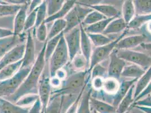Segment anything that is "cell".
Instances as JSON below:
<instances>
[{"instance_id":"obj_1","label":"cell","mask_w":151,"mask_h":113,"mask_svg":"<svg viewBox=\"0 0 151 113\" xmlns=\"http://www.w3.org/2000/svg\"><path fill=\"white\" fill-rule=\"evenodd\" d=\"M46 41L44 43L41 50L36 58V61L32 66L31 69L21 84L19 89L12 96L5 98L15 104L23 96L30 94H38V85L46 64L45 58Z\"/></svg>"},{"instance_id":"obj_2","label":"cell","mask_w":151,"mask_h":113,"mask_svg":"<svg viewBox=\"0 0 151 113\" xmlns=\"http://www.w3.org/2000/svg\"><path fill=\"white\" fill-rule=\"evenodd\" d=\"M90 73L88 70L81 71L67 77L62 82L59 89L51 92V94L79 95L88 84L89 78L91 77L89 75Z\"/></svg>"},{"instance_id":"obj_3","label":"cell","mask_w":151,"mask_h":113,"mask_svg":"<svg viewBox=\"0 0 151 113\" xmlns=\"http://www.w3.org/2000/svg\"><path fill=\"white\" fill-rule=\"evenodd\" d=\"M69 61V53L63 34L48 61L51 78L55 77L57 72L62 69Z\"/></svg>"},{"instance_id":"obj_4","label":"cell","mask_w":151,"mask_h":113,"mask_svg":"<svg viewBox=\"0 0 151 113\" xmlns=\"http://www.w3.org/2000/svg\"><path fill=\"white\" fill-rule=\"evenodd\" d=\"M31 67L21 69L12 78L0 82V97L7 98L13 95L24 82Z\"/></svg>"},{"instance_id":"obj_5","label":"cell","mask_w":151,"mask_h":113,"mask_svg":"<svg viewBox=\"0 0 151 113\" xmlns=\"http://www.w3.org/2000/svg\"><path fill=\"white\" fill-rule=\"evenodd\" d=\"M93 10L91 8L82 6L76 2L75 6L64 18L66 21L67 25L63 33L65 34L81 25L86 16Z\"/></svg>"},{"instance_id":"obj_6","label":"cell","mask_w":151,"mask_h":113,"mask_svg":"<svg viewBox=\"0 0 151 113\" xmlns=\"http://www.w3.org/2000/svg\"><path fill=\"white\" fill-rule=\"evenodd\" d=\"M127 30H126L125 31L123 32L119 38L113 40L111 43L104 45L103 46L96 47L93 51L90 60L89 67L88 70V72H91L95 66L107 59V57L110 56L118 42L125 36L127 32Z\"/></svg>"},{"instance_id":"obj_7","label":"cell","mask_w":151,"mask_h":113,"mask_svg":"<svg viewBox=\"0 0 151 113\" xmlns=\"http://www.w3.org/2000/svg\"><path fill=\"white\" fill-rule=\"evenodd\" d=\"M51 78L49 69V62H46L44 71L40 79L38 85V95L41 101L42 110L47 106L51 94Z\"/></svg>"},{"instance_id":"obj_8","label":"cell","mask_w":151,"mask_h":113,"mask_svg":"<svg viewBox=\"0 0 151 113\" xmlns=\"http://www.w3.org/2000/svg\"><path fill=\"white\" fill-rule=\"evenodd\" d=\"M117 56L125 61L138 65L145 71L151 66V56L145 53L131 50H116Z\"/></svg>"},{"instance_id":"obj_9","label":"cell","mask_w":151,"mask_h":113,"mask_svg":"<svg viewBox=\"0 0 151 113\" xmlns=\"http://www.w3.org/2000/svg\"><path fill=\"white\" fill-rule=\"evenodd\" d=\"M64 36L69 53V61L71 62L81 51V31L80 25L64 34Z\"/></svg>"},{"instance_id":"obj_10","label":"cell","mask_w":151,"mask_h":113,"mask_svg":"<svg viewBox=\"0 0 151 113\" xmlns=\"http://www.w3.org/2000/svg\"><path fill=\"white\" fill-rule=\"evenodd\" d=\"M25 50V43H20L14 46L13 48L0 58V71L7 66L22 59Z\"/></svg>"},{"instance_id":"obj_11","label":"cell","mask_w":151,"mask_h":113,"mask_svg":"<svg viewBox=\"0 0 151 113\" xmlns=\"http://www.w3.org/2000/svg\"><path fill=\"white\" fill-rule=\"evenodd\" d=\"M25 43V50L21 69L31 67L36 61L35 43L31 32L28 31Z\"/></svg>"},{"instance_id":"obj_12","label":"cell","mask_w":151,"mask_h":113,"mask_svg":"<svg viewBox=\"0 0 151 113\" xmlns=\"http://www.w3.org/2000/svg\"><path fill=\"white\" fill-rule=\"evenodd\" d=\"M110 62L107 69V75L108 78H113L119 80L122 72L126 66V61L117 56L116 50L110 54Z\"/></svg>"},{"instance_id":"obj_13","label":"cell","mask_w":151,"mask_h":113,"mask_svg":"<svg viewBox=\"0 0 151 113\" xmlns=\"http://www.w3.org/2000/svg\"><path fill=\"white\" fill-rule=\"evenodd\" d=\"M30 2L31 1H28L27 4L23 5L18 12L15 15L13 26L14 36H18L22 32L24 31L25 20L28 15V9Z\"/></svg>"},{"instance_id":"obj_14","label":"cell","mask_w":151,"mask_h":113,"mask_svg":"<svg viewBox=\"0 0 151 113\" xmlns=\"http://www.w3.org/2000/svg\"><path fill=\"white\" fill-rule=\"evenodd\" d=\"M146 38V36L144 35H134L124 38L118 42L115 46V49L116 50H130L145 43Z\"/></svg>"},{"instance_id":"obj_15","label":"cell","mask_w":151,"mask_h":113,"mask_svg":"<svg viewBox=\"0 0 151 113\" xmlns=\"http://www.w3.org/2000/svg\"><path fill=\"white\" fill-rule=\"evenodd\" d=\"M81 31L80 39V48L82 55L86 59L88 65L90 64V60L92 54V45L91 41L88 38V33L84 30V28L81 25H80Z\"/></svg>"},{"instance_id":"obj_16","label":"cell","mask_w":151,"mask_h":113,"mask_svg":"<svg viewBox=\"0 0 151 113\" xmlns=\"http://www.w3.org/2000/svg\"><path fill=\"white\" fill-rule=\"evenodd\" d=\"M31 107L19 106L5 98L0 97V113H28Z\"/></svg>"},{"instance_id":"obj_17","label":"cell","mask_w":151,"mask_h":113,"mask_svg":"<svg viewBox=\"0 0 151 113\" xmlns=\"http://www.w3.org/2000/svg\"><path fill=\"white\" fill-rule=\"evenodd\" d=\"M90 106L91 110H94L98 113H116V108L106 102L102 101L90 97Z\"/></svg>"},{"instance_id":"obj_18","label":"cell","mask_w":151,"mask_h":113,"mask_svg":"<svg viewBox=\"0 0 151 113\" xmlns=\"http://www.w3.org/2000/svg\"><path fill=\"white\" fill-rule=\"evenodd\" d=\"M138 80V79H133L130 80L123 81L120 83V88L117 93L114 95V97H113L112 105L117 109L120 102L125 96L130 87L137 82Z\"/></svg>"},{"instance_id":"obj_19","label":"cell","mask_w":151,"mask_h":113,"mask_svg":"<svg viewBox=\"0 0 151 113\" xmlns=\"http://www.w3.org/2000/svg\"><path fill=\"white\" fill-rule=\"evenodd\" d=\"M97 11L106 17L107 18H119L120 12L113 5L98 4L93 6H84Z\"/></svg>"},{"instance_id":"obj_20","label":"cell","mask_w":151,"mask_h":113,"mask_svg":"<svg viewBox=\"0 0 151 113\" xmlns=\"http://www.w3.org/2000/svg\"><path fill=\"white\" fill-rule=\"evenodd\" d=\"M151 82V66L150 67L145 71V74L138 80L137 84L135 85L134 99H135L145 89L148 87Z\"/></svg>"},{"instance_id":"obj_21","label":"cell","mask_w":151,"mask_h":113,"mask_svg":"<svg viewBox=\"0 0 151 113\" xmlns=\"http://www.w3.org/2000/svg\"><path fill=\"white\" fill-rule=\"evenodd\" d=\"M127 25L122 18H116L109 23L103 34L106 35L125 31L127 28Z\"/></svg>"},{"instance_id":"obj_22","label":"cell","mask_w":151,"mask_h":113,"mask_svg":"<svg viewBox=\"0 0 151 113\" xmlns=\"http://www.w3.org/2000/svg\"><path fill=\"white\" fill-rule=\"evenodd\" d=\"M22 65V59L12 63L0 71V82L9 79L15 75L20 70Z\"/></svg>"},{"instance_id":"obj_23","label":"cell","mask_w":151,"mask_h":113,"mask_svg":"<svg viewBox=\"0 0 151 113\" xmlns=\"http://www.w3.org/2000/svg\"><path fill=\"white\" fill-rule=\"evenodd\" d=\"M76 4V1H65L62 9L55 14L47 17L45 21V23H50L58 19H64Z\"/></svg>"},{"instance_id":"obj_24","label":"cell","mask_w":151,"mask_h":113,"mask_svg":"<svg viewBox=\"0 0 151 113\" xmlns=\"http://www.w3.org/2000/svg\"><path fill=\"white\" fill-rule=\"evenodd\" d=\"M135 89V85H132L130 87L125 96L120 102L119 106L116 109V113H125L126 111L130 108L134 103V92Z\"/></svg>"},{"instance_id":"obj_25","label":"cell","mask_w":151,"mask_h":113,"mask_svg":"<svg viewBox=\"0 0 151 113\" xmlns=\"http://www.w3.org/2000/svg\"><path fill=\"white\" fill-rule=\"evenodd\" d=\"M117 18H107L101 20L92 25H88L84 28V30L87 33H94V34H103V33L106 29L109 23L113 20Z\"/></svg>"},{"instance_id":"obj_26","label":"cell","mask_w":151,"mask_h":113,"mask_svg":"<svg viewBox=\"0 0 151 113\" xmlns=\"http://www.w3.org/2000/svg\"><path fill=\"white\" fill-rule=\"evenodd\" d=\"M145 71L138 65L132 64L126 66L123 70L121 77L139 79L145 73Z\"/></svg>"},{"instance_id":"obj_27","label":"cell","mask_w":151,"mask_h":113,"mask_svg":"<svg viewBox=\"0 0 151 113\" xmlns=\"http://www.w3.org/2000/svg\"><path fill=\"white\" fill-rule=\"evenodd\" d=\"M62 102V96L51 94L47 106L42 110L44 113H60Z\"/></svg>"},{"instance_id":"obj_28","label":"cell","mask_w":151,"mask_h":113,"mask_svg":"<svg viewBox=\"0 0 151 113\" xmlns=\"http://www.w3.org/2000/svg\"><path fill=\"white\" fill-rule=\"evenodd\" d=\"M122 14L123 16L122 18L126 24L128 25L134 19L136 14L133 1L126 0L124 2L122 8Z\"/></svg>"},{"instance_id":"obj_29","label":"cell","mask_w":151,"mask_h":113,"mask_svg":"<svg viewBox=\"0 0 151 113\" xmlns=\"http://www.w3.org/2000/svg\"><path fill=\"white\" fill-rule=\"evenodd\" d=\"M91 94V89L85 88L80 101L76 113H92L90 106V98Z\"/></svg>"},{"instance_id":"obj_30","label":"cell","mask_w":151,"mask_h":113,"mask_svg":"<svg viewBox=\"0 0 151 113\" xmlns=\"http://www.w3.org/2000/svg\"><path fill=\"white\" fill-rule=\"evenodd\" d=\"M133 3L137 15L151 14V0H135Z\"/></svg>"},{"instance_id":"obj_31","label":"cell","mask_w":151,"mask_h":113,"mask_svg":"<svg viewBox=\"0 0 151 113\" xmlns=\"http://www.w3.org/2000/svg\"><path fill=\"white\" fill-rule=\"evenodd\" d=\"M66 25V21L64 19H58L54 21L50 30L48 32L47 41L63 33Z\"/></svg>"},{"instance_id":"obj_32","label":"cell","mask_w":151,"mask_h":113,"mask_svg":"<svg viewBox=\"0 0 151 113\" xmlns=\"http://www.w3.org/2000/svg\"><path fill=\"white\" fill-rule=\"evenodd\" d=\"M120 83L118 79L113 78H107L104 79L103 89L108 94L115 95L120 88Z\"/></svg>"},{"instance_id":"obj_33","label":"cell","mask_w":151,"mask_h":113,"mask_svg":"<svg viewBox=\"0 0 151 113\" xmlns=\"http://www.w3.org/2000/svg\"><path fill=\"white\" fill-rule=\"evenodd\" d=\"M63 33L58 35L54 38H52L50 40L46 41V45L45 49V58L46 62H48L49 59L50 58L54 50H55L56 48L59 44V42L63 35Z\"/></svg>"},{"instance_id":"obj_34","label":"cell","mask_w":151,"mask_h":113,"mask_svg":"<svg viewBox=\"0 0 151 113\" xmlns=\"http://www.w3.org/2000/svg\"><path fill=\"white\" fill-rule=\"evenodd\" d=\"M88 38L96 47H100L111 43L113 40L103 34L88 33Z\"/></svg>"},{"instance_id":"obj_35","label":"cell","mask_w":151,"mask_h":113,"mask_svg":"<svg viewBox=\"0 0 151 113\" xmlns=\"http://www.w3.org/2000/svg\"><path fill=\"white\" fill-rule=\"evenodd\" d=\"M18 41L17 36H13L12 37L5 38L0 42V58L3 56L7 51L17 44H15Z\"/></svg>"},{"instance_id":"obj_36","label":"cell","mask_w":151,"mask_h":113,"mask_svg":"<svg viewBox=\"0 0 151 113\" xmlns=\"http://www.w3.org/2000/svg\"><path fill=\"white\" fill-rule=\"evenodd\" d=\"M151 21V14L145 15H136L128 24V29H137L145 23Z\"/></svg>"},{"instance_id":"obj_37","label":"cell","mask_w":151,"mask_h":113,"mask_svg":"<svg viewBox=\"0 0 151 113\" xmlns=\"http://www.w3.org/2000/svg\"><path fill=\"white\" fill-rule=\"evenodd\" d=\"M47 18V1H43L41 4L37 9L35 28H37L38 26L45 22Z\"/></svg>"},{"instance_id":"obj_38","label":"cell","mask_w":151,"mask_h":113,"mask_svg":"<svg viewBox=\"0 0 151 113\" xmlns=\"http://www.w3.org/2000/svg\"><path fill=\"white\" fill-rule=\"evenodd\" d=\"M22 5L0 4V17L16 15Z\"/></svg>"},{"instance_id":"obj_39","label":"cell","mask_w":151,"mask_h":113,"mask_svg":"<svg viewBox=\"0 0 151 113\" xmlns=\"http://www.w3.org/2000/svg\"><path fill=\"white\" fill-rule=\"evenodd\" d=\"M64 2H65V1H64V0L47 1V17H51L58 13L63 7Z\"/></svg>"},{"instance_id":"obj_40","label":"cell","mask_w":151,"mask_h":113,"mask_svg":"<svg viewBox=\"0 0 151 113\" xmlns=\"http://www.w3.org/2000/svg\"><path fill=\"white\" fill-rule=\"evenodd\" d=\"M107 19L106 17L99 13L97 11L93 10L91 13H89L86 16L85 19L83 21L81 25L83 27L84 25H90L95 24L101 20Z\"/></svg>"},{"instance_id":"obj_41","label":"cell","mask_w":151,"mask_h":113,"mask_svg":"<svg viewBox=\"0 0 151 113\" xmlns=\"http://www.w3.org/2000/svg\"><path fill=\"white\" fill-rule=\"evenodd\" d=\"M39 99L38 94H27L21 97L15 104L23 107H31Z\"/></svg>"},{"instance_id":"obj_42","label":"cell","mask_w":151,"mask_h":113,"mask_svg":"<svg viewBox=\"0 0 151 113\" xmlns=\"http://www.w3.org/2000/svg\"><path fill=\"white\" fill-rule=\"evenodd\" d=\"M72 66L76 70H82L86 67H89L88 63L82 54L76 55L71 61Z\"/></svg>"},{"instance_id":"obj_43","label":"cell","mask_w":151,"mask_h":113,"mask_svg":"<svg viewBox=\"0 0 151 113\" xmlns=\"http://www.w3.org/2000/svg\"><path fill=\"white\" fill-rule=\"evenodd\" d=\"M48 36V31L47 28L46 23L44 22L37 28H36V36L38 41L41 43H45L47 41Z\"/></svg>"},{"instance_id":"obj_44","label":"cell","mask_w":151,"mask_h":113,"mask_svg":"<svg viewBox=\"0 0 151 113\" xmlns=\"http://www.w3.org/2000/svg\"><path fill=\"white\" fill-rule=\"evenodd\" d=\"M36 12H37V9L27 15L26 20H25L24 31H29L33 27L36 25Z\"/></svg>"},{"instance_id":"obj_45","label":"cell","mask_w":151,"mask_h":113,"mask_svg":"<svg viewBox=\"0 0 151 113\" xmlns=\"http://www.w3.org/2000/svg\"><path fill=\"white\" fill-rule=\"evenodd\" d=\"M91 80H92L91 85H92L93 89H94L95 90H97V91L103 89V84H104V78L101 77V76H97V77H95L94 78L92 79Z\"/></svg>"},{"instance_id":"obj_46","label":"cell","mask_w":151,"mask_h":113,"mask_svg":"<svg viewBox=\"0 0 151 113\" xmlns=\"http://www.w3.org/2000/svg\"><path fill=\"white\" fill-rule=\"evenodd\" d=\"M92 70H93L92 74L91 76V79L94 78L95 77H97V76L103 77V76L101 75H104L106 71L107 72V70L106 69L103 67H101L99 64H98V65L95 66ZM103 78H104V77H103Z\"/></svg>"},{"instance_id":"obj_47","label":"cell","mask_w":151,"mask_h":113,"mask_svg":"<svg viewBox=\"0 0 151 113\" xmlns=\"http://www.w3.org/2000/svg\"><path fill=\"white\" fill-rule=\"evenodd\" d=\"M134 107L135 106H140L150 107H151V95L149 94L145 98L140 99L139 100L136 101L133 104Z\"/></svg>"},{"instance_id":"obj_48","label":"cell","mask_w":151,"mask_h":113,"mask_svg":"<svg viewBox=\"0 0 151 113\" xmlns=\"http://www.w3.org/2000/svg\"><path fill=\"white\" fill-rule=\"evenodd\" d=\"M85 89L83 91H82V92H81V93L78 96V97H77V99L70 106L69 108L67 109V110L66 111V112L65 113H76L78 107V105L80 104V101L81 100V96H82V93L83 92V91H85Z\"/></svg>"},{"instance_id":"obj_49","label":"cell","mask_w":151,"mask_h":113,"mask_svg":"<svg viewBox=\"0 0 151 113\" xmlns=\"http://www.w3.org/2000/svg\"><path fill=\"white\" fill-rule=\"evenodd\" d=\"M42 107L40 99H38L30 108L28 113H41Z\"/></svg>"},{"instance_id":"obj_50","label":"cell","mask_w":151,"mask_h":113,"mask_svg":"<svg viewBox=\"0 0 151 113\" xmlns=\"http://www.w3.org/2000/svg\"><path fill=\"white\" fill-rule=\"evenodd\" d=\"M42 1H41V0H33V1H31L30 2L29 7H28L27 14H28L29 13H32V12H33L34 10H36L38 7L41 4Z\"/></svg>"},{"instance_id":"obj_51","label":"cell","mask_w":151,"mask_h":113,"mask_svg":"<svg viewBox=\"0 0 151 113\" xmlns=\"http://www.w3.org/2000/svg\"><path fill=\"white\" fill-rule=\"evenodd\" d=\"M151 93V82L149 84V85H148V87L145 89V91H143L135 99V100L134 101V103L136 101L139 100L140 99H142L143 97H145V96L149 95ZM133 103V104H134Z\"/></svg>"},{"instance_id":"obj_52","label":"cell","mask_w":151,"mask_h":113,"mask_svg":"<svg viewBox=\"0 0 151 113\" xmlns=\"http://www.w3.org/2000/svg\"><path fill=\"white\" fill-rule=\"evenodd\" d=\"M134 107L139 110L142 111L145 113H151V107H150L140 106H135Z\"/></svg>"},{"instance_id":"obj_53","label":"cell","mask_w":151,"mask_h":113,"mask_svg":"<svg viewBox=\"0 0 151 113\" xmlns=\"http://www.w3.org/2000/svg\"><path fill=\"white\" fill-rule=\"evenodd\" d=\"M140 46L145 50H151V43H143L140 45Z\"/></svg>"},{"instance_id":"obj_54","label":"cell","mask_w":151,"mask_h":113,"mask_svg":"<svg viewBox=\"0 0 151 113\" xmlns=\"http://www.w3.org/2000/svg\"><path fill=\"white\" fill-rule=\"evenodd\" d=\"M147 27V30L151 33V21L148 22Z\"/></svg>"},{"instance_id":"obj_55","label":"cell","mask_w":151,"mask_h":113,"mask_svg":"<svg viewBox=\"0 0 151 113\" xmlns=\"http://www.w3.org/2000/svg\"><path fill=\"white\" fill-rule=\"evenodd\" d=\"M91 113H98L96 112H95L94 110H91Z\"/></svg>"},{"instance_id":"obj_56","label":"cell","mask_w":151,"mask_h":113,"mask_svg":"<svg viewBox=\"0 0 151 113\" xmlns=\"http://www.w3.org/2000/svg\"><path fill=\"white\" fill-rule=\"evenodd\" d=\"M44 113V112H43V110H42V113Z\"/></svg>"},{"instance_id":"obj_57","label":"cell","mask_w":151,"mask_h":113,"mask_svg":"<svg viewBox=\"0 0 151 113\" xmlns=\"http://www.w3.org/2000/svg\"></svg>"}]
</instances>
